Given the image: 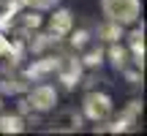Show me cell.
<instances>
[{
	"label": "cell",
	"instance_id": "obj_1",
	"mask_svg": "<svg viewBox=\"0 0 147 136\" xmlns=\"http://www.w3.org/2000/svg\"><path fill=\"white\" fill-rule=\"evenodd\" d=\"M101 11L106 19L117 22V25H136L139 14H142V3L139 0H101Z\"/></svg>",
	"mask_w": 147,
	"mask_h": 136
},
{
	"label": "cell",
	"instance_id": "obj_3",
	"mask_svg": "<svg viewBox=\"0 0 147 136\" xmlns=\"http://www.w3.org/2000/svg\"><path fill=\"white\" fill-rule=\"evenodd\" d=\"M55 104H57V90L52 84H36L27 95V106L36 112H49L55 109Z\"/></svg>",
	"mask_w": 147,
	"mask_h": 136
},
{
	"label": "cell",
	"instance_id": "obj_6",
	"mask_svg": "<svg viewBox=\"0 0 147 136\" xmlns=\"http://www.w3.org/2000/svg\"><path fill=\"white\" fill-rule=\"evenodd\" d=\"M128 44H131L134 60H136L139 65H144V27H136V30H131V36H128Z\"/></svg>",
	"mask_w": 147,
	"mask_h": 136
},
{
	"label": "cell",
	"instance_id": "obj_18",
	"mask_svg": "<svg viewBox=\"0 0 147 136\" xmlns=\"http://www.w3.org/2000/svg\"><path fill=\"white\" fill-rule=\"evenodd\" d=\"M0 106H3V98H0Z\"/></svg>",
	"mask_w": 147,
	"mask_h": 136
},
{
	"label": "cell",
	"instance_id": "obj_10",
	"mask_svg": "<svg viewBox=\"0 0 147 136\" xmlns=\"http://www.w3.org/2000/svg\"><path fill=\"white\" fill-rule=\"evenodd\" d=\"M0 131L3 133H22L25 131V120L19 114H3L0 117Z\"/></svg>",
	"mask_w": 147,
	"mask_h": 136
},
{
	"label": "cell",
	"instance_id": "obj_13",
	"mask_svg": "<svg viewBox=\"0 0 147 136\" xmlns=\"http://www.w3.org/2000/svg\"><path fill=\"white\" fill-rule=\"evenodd\" d=\"M101 63H104V49H98V46L87 49V52L82 55V65H90V68H95V65H101Z\"/></svg>",
	"mask_w": 147,
	"mask_h": 136
},
{
	"label": "cell",
	"instance_id": "obj_8",
	"mask_svg": "<svg viewBox=\"0 0 147 136\" xmlns=\"http://www.w3.org/2000/svg\"><path fill=\"white\" fill-rule=\"evenodd\" d=\"M55 68H57V60L44 57V60H36V63L27 68V76L30 79H41V76H47V73H52Z\"/></svg>",
	"mask_w": 147,
	"mask_h": 136
},
{
	"label": "cell",
	"instance_id": "obj_14",
	"mask_svg": "<svg viewBox=\"0 0 147 136\" xmlns=\"http://www.w3.org/2000/svg\"><path fill=\"white\" fill-rule=\"evenodd\" d=\"M19 5H27L33 11H49L57 5V0H19Z\"/></svg>",
	"mask_w": 147,
	"mask_h": 136
},
{
	"label": "cell",
	"instance_id": "obj_2",
	"mask_svg": "<svg viewBox=\"0 0 147 136\" xmlns=\"http://www.w3.org/2000/svg\"><path fill=\"white\" fill-rule=\"evenodd\" d=\"M82 109H84V117L93 123H104L106 117L112 114V98L106 93H87L82 101Z\"/></svg>",
	"mask_w": 147,
	"mask_h": 136
},
{
	"label": "cell",
	"instance_id": "obj_7",
	"mask_svg": "<svg viewBox=\"0 0 147 136\" xmlns=\"http://www.w3.org/2000/svg\"><path fill=\"white\" fill-rule=\"evenodd\" d=\"M82 128V117L76 112H63L55 117V131H79Z\"/></svg>",
	"mask_w": 147,
	"mask_h": 136
},
{
	"label": "cell",
	"instance_id": "obj_19",
	"mask_svg": "<svg viewBox=\"0 0 147 136\" xmlns=\"http://www.w3.org/2000/svg\"><path fill=\"white\" fill-rule=\"evenodd\" d=\"M0 3H5V0H0Z\"/></svg>",
	"mask_w": 147,
	"mask_h": 136
},
{
	"label": "cell",
	"instance_id": "obj_12",
	"mask_svg": "<svg viewBox=\"0 0 147 136\" xmlns=\"http://www.w3.org/2000/svg\"><path fill=\"white\" fill-rule=\"evenodd\" d=\"M139 117H142V101H131V106L125 109V114H123V120H125V125H136Z\"/></svg>",
	"mask_w": 147,
	"mask_h": 136
},
{
	"label": "cell",
	"instance_id": "obj_11",
	"mask_svg": "<svg viewBox=\"0 0 147 136\" xmlns=\"http://www.w3.org/2000/svg\"><path fill=\"white\" fill-rule=\"evenodd\" d=\"M109 60H112V65H115L117 71H120L123 65H128V52H125V49H123L120 44L115 41V44L109 46Z\"/></svg>",
	"mask_w": 147,
	"mask_h": 136
},
{
	"label": "cell",
	"instance_id": "obj_4",
	"mask_svg": "<svg viewBox=\"0 0 147 136\" xmlns=\"http://www.w3.org/2000/svg\"><path fill=\"white\" fill-rule=\"evenodd\" d=\"M55 71L60 73V82L65 87H76L79 76H82V60L76 57H57V68Z\"/></svg>",
	"mask_w": 147,
	"mask_h": 136
},
{
	"label": "cell",
	"instance_id": "obj_9",
	"mask_svg": "<svg viewBox=\"0 0 147 136\" xmlns=\"http://www.w3.org/2000/svg\"><path fill=\"white\" fill-rule=\"evenodd\" d=\"M98 38H101V41H109V44H115L117 38H123V25H117V22L106 19L104 25L98 27Z\"/></svg>",
	"mask_w": 147,
	"mask_h": 136
},
{
	"label": "cell",
	"instance_id": "obj_16",
	"mask_svg": "<svg viewBox=\"0 0 147 136\" xmlns=\"http://www.w3.org/2000/svg\"><path fill=\"white\" fill-rule=\"evenodd\" d=\"M71 44H74V46H84V44H87V30H79V33H74Z\"/></svg>",
	"mask_w": 147,
	"mask_h": 136
},
{
	"label": "cell",
	"instance_id": "obj_17",
	"mask_svg": "<svg viewBox=\"0 0 147 136\" xmlns=\"http://www.w3.org/2000/svg\"><path fill=\"white\" fill-rule=\"evenodd\" d=\"M0 87H3V93H19V90H25V84H22V82H14V84H11V82H3Z\"/></svg>",
	"mask_w": 147,
	"mask_h": 136
},
{
	"label": "cell",
	"instance_id": "obj_5",
	"mask_svg": "<svg viewBox=\"0 0 147 136\" xmlns=\"http://www.w3.org/2000/svg\"><path fill=\"white\" fill-rule=\"evenodd\" d=\"M71 27H74V14L68 8H60V11H55L52 19H49V36H55V38L68 36Z\"/></svg>",
	"mask_w": 147,
	"mask_h": 136
},
{
	"label": "cell",
	"instance_id": "obj_15",
	"mask_svg": "<svg viewBox=\"0 0 147 136\" xmlns=\"http://www.w3.org/2000/svg\"><path fill=\"white\" fill-rule=\"evenodd\" d=\"M22 25H25V30H30V27H33V30H36V27L38 25H41V16H38V11H27V14H25V19H22Z\"/></svg>",
	"mask_w": 147,
	"mask_h": 136
}]
</instances>
